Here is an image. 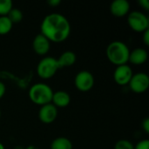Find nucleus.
<instances>
[{
  "mask_svg": "<svg viewBox=\"0 0 149 149\" xmlns=\"http://www.w3.org/2000/svg\"><path fill=\"white\" fill-rule=\"evenodd\" d=\"M58 117V108L52 103L44 105L38 112V118L45 124H51L56 120Z\"/></svg>",
  "mask_w": 149,
  "mask_h": 149,
  "instance_id": "9",
  "label": "nucleus"
},
{
  "mask_svg": "<svg viewBox=\"0 0 149 149\" xmlns=\"http://www.w3.org/2000/svg\"><path fill=\"white\" fill-rule=\"evenodd\" d=\"M53 90L50 86L45 83H36L32 85L28 92L31 101L40 107L52 103Z\"/></svg>",
  "mask_w": 149,
  "mask_h": 149,
  "instance_id": "3",
  "label": "nucleus"
},
{
  "mask_svg": "<svg viewBox=\"0 0 149 149\" xmlns=\"http://www.w3.org/2000/svg\"><path fill=\"white\" fill-rule=\"evenodd\" d=\"M41 34L50 42L61 43L68 38L71 33V24L68 19L60 13H50L41 22Z\"/></svg>",
  "mask_w": 149,
  "mask_h": 149,
  "instance_id": "1",
  "label": "nucleus"
},
{
  "mask_svg": "<svg viewBox=\"0 0 149 149\" xmlns=\"http://www.w3.org/2000/svg\"><path fill=\"white\" fill-rule=\"evenodd\" d=\"M5 92H6V87H5V85L0 81V100L4 96L5 94Z\"/></svg>",
  "mask_w": 149,
  "mask_h": 149,
  "instance_id": "24",
  "label": "nucleus"
},
{
  "mask_svg": "<svg viewBox=\"0 0 149 149\" xmlns=\"http://www.w3.org/2000/svg\"><path fill=\"white\" fill-rule=\"evenodd\" d=\"M76 59H77L76 54L73 52H72V51L64 52L59 56V58H57L58 63V65H59V68L72 66V65L75 64Z\"/></svg>",
  "mask_w": 149,
  "mask_h": 149,
  "instance_id": "14",
  "label": "nucleus"
},
{
  "mask_svg": "<svg viewBox=\"0 0 149 149\" xmlns=\"http://www.w3.org/2000/svg\"><path fill=\"white\" fill-rule=\"evenodd\" d=\"M110 11L114 17H125L130 12V3L127 0H114L110 5Z\"/></svg>",
  "mask_w": 149,
  "mask_h": 149,
  "instance_id": "11",
  "label": "nucleus"
},
{
  "mask_svg": "<svg viewBox=\"0 0 149 149\" xmlns=\"http://www.w3.org/2000/svg\"><path fill=\"white\" fill-rule=\"evenodd\" d=\"M13 24L7 16L0 17V35L8 34L12 29Z\"/></svg>",
  "mask_w": 149,
  "mask_h": 149,
  "instance_id": "16",
  "label": "nucleus"
},
{
  "mask_svg": "<svg viewBox=\"0 0 149 149\" xmlns=\"http://www.w3.org/2000/svg\"><path fill=\"white\" fill-rule=\"evenodd\" d=\"M0 118H1V111H0Z\"/></svg>",
  "mask_w": 149,
  "mask_h": 149,
  "instance_id": "29",
  "label": "nucleus"
},
{
  "mask_svg": "<svg viewBox=\"0 0 149 149\" xmlns=\"http://www.w3.org/2000/svg\"><path fill=\"white\" fill-rule=\"evenodd\" d=\"M71 102V97L68 93L65 91H57L53 93L52 104L54 105L57 108L66 107Z\"/></svg>",
  "mask_w": 149,
  "mask_h": 149,
  "instance_id": "13",
  "label": "nucleus"
},
{
  "mask_svg": "<svg viewBox=\"0 0 149 149\" xmlns=\"http://www.w3.org/2000/svg\"><path fill=\"white\" fill-rule=\"evenodd\" d=\"M148 58V52L143 48L138 47L134 49L133 51H130L128 62L135 65H141L144 63H146Z\"/></svg>",
  "mask_w": 149,
  "mask_h": 149,
  "instance_id": "12",
  "label": "nucleus"
},
{
  "mask_svg": "<svg viewBox=\"0 0 149 149\" xmlns=\"http://www.w3.org/2000/svg\"><path fill=\"white\" fill-rule=\"evenodd\" d=\"M142 34H143V35H142V40H143L144 44H145L147 46H148L149 45V29L148 30H147V31H145Z\"/></svg>",
  "mask_w": 149,
  "mask_h": 149,
  "instance_id": "22",
  "label": "nucleus"
},
{
  "mask_svg": "<svg viewBox=\"0 0 149 149\" xmlns=\"http://www.w3.org/2000/svg\"><path fill=\"white\" fill-rule=\"evenodd\" d=\"M141 127L142 129L144 130V132L146 134H149V119L148 118H145L144 120L141 123Z\"/></svg>",
  "mask_w": 149,
  "mask_h": 149,
  "instance_id": "21",
  "label": "nucleus"
},
{
  "mask_svg": "<svg viewBox=\"0 0 149 149\" xmlns=\"http://www.w3.org/2000/svg\"><path fill=\"white\" fill-rule=\"evenodd\" d=\"M129 87L133 93H143L149 87V77L145 72H138L133 75L130 82Z\"/></svg>",
  "mask_w": 149,
  "mask_h": 149,
  "instance_id": "7",
  "label": "nucleus"
},
{
  "mask_svg": "<svg viewBox=\"0 0 149 149\" xmlns=\"http://www.w3.org/2000/svg\"><path fill=\"white\" fill-rule=\"evenodd\" d=\"M13 8L11 0H0V17L7 16Z\"/></svg>",
  "mask_w": 149,
  "mask_h": 149,
  "instance_id": "18",
  "label": "nucleus"
},
{
  "mask_svg": "<svg viewBox=\"0 0 149 149\" xmlns=\"http://www.w3.org/2000/svg\"><path fill=\"white\" fill-rule=\"evenodd\" d=\"M14 149H24V148H23L21 146H17V147H15V148Z\"/></svg>",
  "mask_w": 149,
  "mask_h": 149,
  "instance_id": "28",
  "label": "nucleus"
},
{
  "mask_svg": "<svg viewBox=\"0 0 149 149\" xmlns=\"http://www.w3.org/2000/svg\"><path fill=\"white\" fill-rule=\"evenodd\" d=\"M139 4L146 10H149V2L148 0H139Z\"/></svg>",
  "mask_w": 149,
  "mask_h": 149,
  "instance_id": "23",
  "label": "nucleus"
},
{
  "mask_svg": "<svg viewBox=\"0 0 149 149\" xmlns=\"http://www.w3.org/2000/svg\"><path fill=\"white\" fill-rule=\"evenodd\" d=\"M0 149H5V148H4V146H3V144L0 141Z\"/></svg>",
  "mask_w": 149,
  "mask_h": 149,
  "instance_id": "27",
  "label": "nucleus"
},
{
  "mask_svg": "<svg viewBox=\"0 0 149 149\" xmlns=\"http://www.w3.org/2000/svg\"><path fill=\"white\" fill-rule=\"evenodd\" d=\"M106 54L108 60L116 66L126 65L128 63L130 50L127 44L122 41L111 42L106 50Z\"/></svg>",
  "mask_w": 149,
  "mask_h": 149,
  "instance_id": "2",
  "label": "nucleus"
},
{
  "mask_svg": "<svg viewBox=\"0 0 149 149\" xmlns=\"http://www.w3.org/2000/svg\"><path fill=\"white\" fill-rule=\"evenodd\" d=\"M59 65L57 58L53 57L43 58L37 65V73L43 79H52L58 71Z\"/></svg>",
  "mask_w": 149,
  "mask_h": 149,
  "instance_id": "4",
  "label": "nucleus"
},
{
  "mask_svg": "<svg viewBox=\"0 0 149 149\" xmlns=\"http://www.w3.org/2000/svg\"><path fill=\"white\" fill-rule=\"evenodd\" d=\"M114 149H134V146L127 140H120L115 143Z\"/></svg>",
  "mask_w": 149,
  "mask_h": 149,
  "instance_id": "19",
  "label": "nucleus"
},
{
  "mask_svg": "<svg viewBox=\"0 0 149 149\" xmlns=\"http://www.w3.org/2000/svg\"><path fill=\"white\" fill-rule=\"evenodd\" d=\"M127 24L129 27L136 32L143 33L149 29L148 17L140 10H134L128 13Z\"/></svg>",
  "mask_w": 149,
  "mask_h": 149,
  "instance_id": "5",
  "label": "nucleus"
},
{
  "mask_svg": "<svg viewBox=\"0 0 149 149\" xmlns=\"http://www.w3.org/2000/svg\"><path fill=\"white\" fill-rule=\"evenodd\" d=\"M74 85L79 91L82 93L88 92L94 86V77L88 71H80L75 76Z\"/></svg>",
  "mask_w": 149,
  "mask_h": 149,
  "instance_id": "6",
  "label": "nucleus"
},
{
  "mask_svg": "<svg viewBox=\"0 0 149 149\" xmlns=\"http://www.w3.org/2000/svg\"><path fill=\"white\" fill-rule=\"evenodd\" d=\"M133 75L134 73L132 68L126 64L116 66V69L113 72V79L119 86H124L129 84Z\"/></svg>",
  "mask_w": 149,
  "mask_h": 149,
  "instance_id": "8",
  "label": "nucleus"
},
{
  "mask_svg": "<svg viewBox=\"0 0 149 149\" xmlns=\"http://www.w3.org/2000/svg\"><path fill=\"white\" fill-rule=\"evenodd\" d=\"M51 149H72V141L65 137H58L51 143Z\"/></svg>",
  "mask_w": 149,
  "mask_h": 149,
  "instance_id": "15",
  "label": "nucleus"
},
{
  "mask_svg": "<svg viewBox=\"0 0 149 149\" xmlns=\"http://www.w3.org/2000/svg\"><path fill=\"white\" fill-rule=\"evenodd\" d=\"M32 48L33 51L38 55H46L51 48V42L41 33L35 36L32 41Z\"/></svg>",
  "mask_w": 149,
  "mask_h": 149,
  "instance_id": "10",
  "label": "nucleus"
},
{
  "mask_svg": "<svg viewBox=\"0 0 149 149\" xmlns=\"http://www.w3.org/2000/svg\"><path fill=\"white\" fill-rule=\"evenodd\" d=\"M134 149H149V141L148 140L140 141L134 146Z\"/></svg>",
  "mask_w": 149,
  "mask_h": 149,
  "instance_id": "20",
  "label": "nucleus"
},
{
  "mask_svg": "<svg viewBox=\"0 0 149 149\" xmlns=\"http://www.w3.org/2000/svg\"><path fill=\"white\" fill-rule=\"evenodd\" d=\"M47 3H48V4H49L50 6L55 7V6H58V5L60 4L61 1H60V0H49Z\"/></svg>",
  "mask_w": 149,
  "mask_h": 149,
  "instance_id": "25",
  "label": "nucleus"
},
{
  "mask_svg": "<svg viewBox=\"0 0 149 149\" xmlns=\"http://www.w3.org/2000/svg\"><path fill=\"white\" fill-rule=\"evenodd\" d=\"M24 149H39L38 147L36 146H33V145H31V146H28L27 148H25Z\"/></svg>",
  "mask_w": 149,
  "mask_h": 149,
  "instance_id": "26",
  "label": "nucleus"
},
{
  "mask_svg": "<svg viewBox=\"0 0 149 149\" xmlns=\"http://www.w3.org/2000/svg\"><path fill=\"white\" fill-rule=\"evenodd\" d=\"M7 17H9V19L10 20V22L14 24L20 23L23 20L24 15H23V12L19 9H17V8H12L11 10L7 15Z\"/></svg>",
  "mask_w": 149,
  "mask_h": 149,
  "instance_id": "17",
  "label": "nucleus"
}]
</instances>
